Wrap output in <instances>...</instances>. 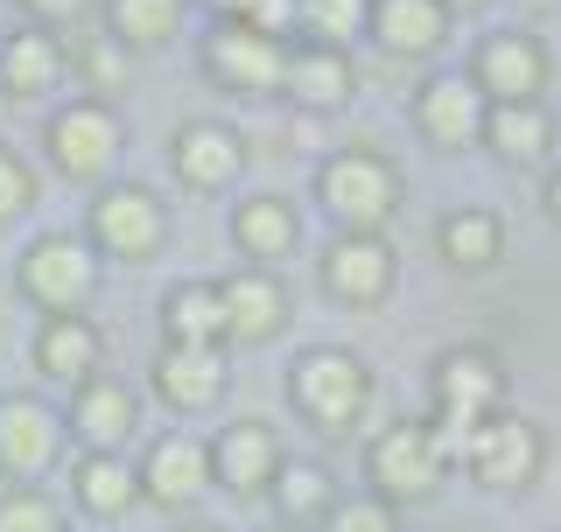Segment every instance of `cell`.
<instances>
[{"label": "cell", "instance_id": "obj_3", "mask_svg": "<svg viewBox=\"0 0 561 532\" xmlns=\"http://www.w3.org/2000/svg\"><path fill=\"white\" fill-rule=\"evenodd\" d=\"M105 259L92 239L78 232H35L14 259V288H22L43 315H84V301L99 294Z\"/></svg>", "mask_w": 561, "mask_h": 532}, {"label": "cell", "instance_id": "obj_1", "mask_svg": "<svg viewBox=\"0 0 561 532\" xmlns=\"http://www.w3.org/2000/svg\"><path fill=\"white\" fill-rule=\"evenodd\" d=\"M288 406H295V420H302L309 435L337 441V435L358 428L365 406H373V365H365L358 350H344V344L295 350V365H288Z\"/></svg>", "mask_w": 561, "mask_h": 532}, {"label": "cell", "instance_id": "obj_30", "mask_svg": "<svg viewBox=\"0 0 561 532\" xmlns=\"http://www.w3.org/2000/svg\"><path fill=\"white\" fill-rule=\"evenodd\" d=\"M484 140L505 154V162H540L548 140H554V127H548V113H540V99H526V105H491V113H484Z\"/></svg>", "mask_w": 561, "mask_h": 532}, {"label": "cell", "instance_id": "obj_35", "mask_svg": "<svg viewBox=\"0 0 561 532\" xmlns=\"http://www.w3.org/2000/svg\"><path fill=\"white\" fill-rule=\"evenodd\" d=\"M119 63H127V49H119L113 35H99V43H84V49H78V70H84V78H92V92H113Z\"/></svg>", "mask_w": 561, "mask_h": 532}, {"label": "cell", "instance_id": "obj_14", "mask_svg": "<svg viewBox=\"0 0 561 532\" xmlns=\"http://www.w3.org/2000/svg\"><path fill=\"white\" fill-rule=\"evenodd\" d=\"M456 455H463V470L478 476L484 490H526L534 470H540V428L519 420V414H499V420H484Z\"/></svg>", "mask_w": 561, "mask_h": 532}, {"label": "cell", "instance_id": "obj_8", "mask_svg": "<svg viewBox=\"0 0 561 532\" xmlns=\"http://www.w3.org/2000/svg\"><path fill=\"white\" fill-rule=\"evenodd\" d=\"M84 239L99 245V259H154L169 245V204L148 183H105L92 210H84Z\"/></svg>", "mask_w": 561, "mask_h": 532}, {"label": "cell", "instance_id": "obj_29", "mask_svg": "<svg viewBox=\"0 0 561 532\" xmlns=\"http://www.w3.org/2000/svg\"><path fill=\"white\" fill-rule=\"evenodd\" d=\"M435 253H443L449 266H463V274H484L491 259L505 253V224L491 218V210H449L443 224H435Z\"/></svg>", "mask_w": 561, "mask_h": 532}, {"label": "cell", "instance_id": "obj_33", "mask_svg": "<svg viewBox=\"0 0 561 532\" xmlns=\"http://www.w3.org/2000/svg\"><path fill=\"white\" fill-rule=\"evenodd\" d=\"M35 197H43V175H35L14 148H0V224H14V218H28Z\"/></svg>", "mask_w": 561, "mask_h": 532}, {"label": "cell", "instance_id": "obj_23", "mask_svg": "<svg viewBox=\"0 0 561 532\" xmlns=\"http://www.w3.org/2000/svg\"><path fill=\"white\" fill-rule=\"evenodd\" d=\"M484 92L470 78H428L414 92V127L435 140V148H463V140L484 134Z\"/></svg>", "mask_w": 561, "mask_h": 532}, {"label": "cell", "instance_id": "obj_7", "mask_svg": "<svg viewBox=\"0 0 561 532\" xmlns=\"http://www.w3.org/2000/svg\"><path fill=\"white\" fill-rule=\"evenodd\" d=\"M43 148H49V169H57L64 183H105L113 162H119V148H127V127H119L113 99H70V105L49 113Z\"/></svg>", "mask_w": 561, "mask_h": 532}, {"label": "cell", "instance_id": "obj_39", "mask_svg": "<svg viewBox=\"0 0 561 532\" xmlns=\"http://www.w3.org/2000/svg\"><path fill=\"white\" fill-rule=\"evenodd\" d=\"M175 532H218V525H175Z\"/></svg>", "mask_w": 561, "mask_h": 532}, {"label": "cell", "instance_id": "obj_15", "mask_svg": "<svg viewBox=\"0 0 561 532\" xmlns=\"http://www.w3.org/2000/svg\"><path fill=\"white\" fill-rule=\"evenodd\" d=\"M169 169L183 189H197V197H218V189L239 183L245 169V140L225 127V119H183L169 140Z\"/></svg>", "mask_w": 561, "mask_h": 532}, {"label": "cell", "instance_id": "obj_20", "mask_svg": "<svg viewBox=\"0 0 561 532\" xmlns=\"http://www.w3.org/2000/svg\"><path fill=\"white\" fill-rule=\"evenodd\" d=\"M70 505H78L84 519H99V525L127 519L140 505V470L127 455H113V449H78L70 455Z\"/></svg>", "mask_w": 561, "mask_h": 532}, {"label": "cell", "instance_id": "obj_2", "mask_svg": "<svg viewBox=\"0 0 561 532\" xmlns=\"http://www.w3.org/2000/svg\"><path fill=\"white\" fill-rule=\"evenodd\" d=\"M443 470H449V441L435 435V420H393V428L373 435L365 449V484H373L379 505H428L443 490Z\"/></svg>", "mask_w": 561, "mask_h": 532}, {"label": "cell", "instance_id": "obj_27", "mask_svg": "<svg viewBox=\"0 0 561 532\" xmlns=\"http://www.w3.org/2000/svg\"><path fill=\"white\" fill-rule=\"evenodd\" d=\"M267 498H274V511H280L288 532H316L330 511H337V476H330L323 463H280Z\"/></svg>", "mask_w": 561, "mask_h": 532}, {"label": "cell", "instance_id": "obj_12", "mask_svg": "<svg viewBox=\"0 0 561 532\" xmlns=\"http://www.w3.org/2000/svg\"><path fill=\"white\" fill-rule=\"evenodd\" d=\"M218 294H225V344H239V350L274 344L295 315V294L274 266H232V274L218 280Z\"/></svg>", "mask_w": 561, "mask_h": 532}, {"label": "cell", "instance_id": "obj_37", "mask_svg": "<svg viewBox=\"0 0 561 532\" xmlns=\"http://www.w3.org/2000/svg\"><path fill=\"white\" fill-rule=\"evenodd\" d=\"M548 210L561 218V169H554V183H548Z\"/></svg>", "mask_w": 561, "mask_h": 532}, {"label": "cell", "instance_id": "obj_9", "mask_svg": "<svg viewBox=\"0 0 561 532\" xmlns=\"http://www.w3.org/2000/svg\"><path fill=\"white\" fill-rule=\"evenodd\" d=\"M64 463V414L35 393H0V484H35Z\"/></svg>", "mask_w": 561, "mask_h": 532}, {"label": "cell", "instance_id": "obj_40", "mask_svg": "<svg viewBox=\"0 0 561 532\" xmlns=\"http://www.w3.org/2000/svg\"><path fill=\"white\" fill-rule=\"evenodd\" d=\"M0 113H8V99H0Z\"/></svg>", "mask_w": 561, "mask_h": 532}, {"label": "cell", "instance_id": "obj_19", "mask_svg": "<svg viewBox=\"0 0 561 532\" xmlns=\"http://www.w3.org/2000/svg\"><path fill=\"white\" fill-rule=\"evenodd\" d=\"M64 70H70V49H64L49 28H28V22H22V28L0 35V99H8V105L57 92Z\"/></svg>", "mask_w": 561, "mask_h": 532}, {"label": "cell", "instance_id": "obj_21", "mask_svg": "<svg viewBox=\"0 0 561 532\" xmlns=\"http://www.w3.org/2000/svg\"><path fill=\"white\" fill-rule=\"evenodd\" d=\"M358 92V63L351 49H330V43H295L288 49V78H280V99H295L302 113H337Z\"/></svg>", "mask_w": 561, "mask_h": 532}, {"label": "cell", "instance_id": "obj_28", "mask_svg": "<svg viewBox=\"0 0 561 532\" xmlns=\"http://www.w3.org/2000/svg\"><path fill=\"white\" fill-rule=\"evenodd\" d=\"M183 8H190V0H99L105 35H113L119 49H162V43H175Z\"/></svg>", "mask_w": 561, "mask_h": 532}, {"label": "cell", "instance_id": "obj_38", "mask_svg": "<svg viewBox=\"0 0 561 532\" xmlns=\"http://www.w3.org/2000/svg\"><path fill=\"white\" fill-rule=\"evenodd\" d=\"M443 8H484V0H443Z\"/></svg>", "mask_w": 561, "mask_h": 532}, {"label": "cell", "instance_id": "obj_13", "mask_svg": "<svg viewBox=\"0 0 561 532\" xmlns=\"http://www.w3.org/2000/svg\"><path fill=\"white\" fill-rule=\"evenodd\" d=\"M280 463H288V449L267 420H225L210 435V484L232 490V498H267Z\"/></svg>", "mask_w": 561, "mask_h": 532}, {"label": "cell", "instance_id": "obj_31", "mask_svg": "<svg viewBox=\"0 0 561 532\" xmlns=\"http://www.w3.org/2000/svg\"><path fill=\"white\" fill-rule=\"evenodd\" d=\"M373 28V0H302V35L330 49H351V35Z\"/></svg>", "mask_w": 561, "mask_h": 532}, {"label": "cell", "instance_id": "obj_5", "mask_svg": "<svg viewBox=\"0 0 561 532\" xmlns=\"http://www.w3.org/2000/svg\"><path fill=\"white\" fill-rule=\"evenodd\" d=\"M316 204L337 218V232H386L400 210V169L379 148H337L316 169Z\"/></svg>", "mask_w": 561, "mask_h": 532}, {"label": "cell", "instance_id": "obj_17", "mask_svg": "<svg viewBox=\"0 0 561 532\" xmlns=\"http://www.w3.org/2000/svg\"><path fill=\"white\" fill-rule=\"evenodd\" d=\"M64 428L78 435V449H113V455H127V441L140 435V393L127 379H84L78 393H70V414H64Z\"/></svg>", "mask_w": 561, "mask_h": 532}, {"label": "cell", "instance_id": "obj_34", "mask_svg": "<svg viewBox=\"0 0 561 532\" xmlns=\"http://www.w3.org/2000/svg\"><path fill=\"white\" fill-rule=\"evenodd\" d=\"M316 532H400V519H393V505H379L373 490H365V498H337V511Z\"/></svg>", "mask_w": 561, "mask_h": 532}, {"label": "cell", "instance_id": "obj_26", "mask_svg": "<svg viewBox=\"0 0 561 532\" xmlns=\"http://www.w3.org/2000/svg\"><path fill=\"white\" fill-rule=\"evenodd\" d=\"M162 344L225 350V294H218V280H175L162 294Z\"/></svg>", "mask_w": 561, "mask_h": 532}, {"label": "cell", "instance_id": "obj_22", "mask_svg": "<svg viewBox=\"0 0 561 532\" xmlns=\"http://www.w3.org/2000/svg\"><path fill=\"white\" fill-rule=\"evenodd\" d=\"M99 365H105V336L92 315H43V329H35V371L49 385L78 393L84 379H99Z\"/></svg>", "mask_w": 561, "mask_h": 532}, {"label": "cell", "instance_id": "obj_11", "mask_svg": "<svg viewBox=\"0 0 561 532\" xmlns=\"http://www.w3.org/2000/svg\"><path fill=\"white\" fill-rule=\"evenodd\" d=\"M393 245L379 232H337L323 245V259H316V280H323L330 301H344V309H379L386 294H393Z\"/></svg>", "mask_w": 561, "mask_h": 532}, {"label": "cell", "instance_id": "obj_6", "mask_svg": "<svg viewBox=\"0 0 561 532\" xmlns=\"http://www.w3.org/2000/svg\"><path fill=\"white\" fill-rule=\"evenodd\" d=\"M197 63H204V78L218 84V92H232V99H280V78H288V43L260 35L253 22L218 14V22L204 28V43H197Z\"/></svg>", "mask_w": 561, "mask_h": 532}, {"label": "cell", "instance_id": "obj_42", "mask_svg": "<svg viewBox=\"0 0 561 532\" xmlns=\"http://www.w3.org/2000/svg\"><path fill=\"white\" fill-rule=\"evenodd\" d=\"M540 8H548V0H540Z\"/></svg>", "mask_w": 561, "mask_h": 532}, {"label": "cell", "instance_id": "obj_36", "mask_svg": "<svg viewBox=\"0 0 561 532\" xmlns=\"http://www.w3.org/2000/svg\"><path fill=\"white\" fill-rule=\"evenodd\" d=\"M14 8L28 14V28H49V35H57V28H70V22H84L99 0H14Z\"/></svg>", "mask_w": 561, "mask_h": 532}, {"label": "cell", "instance_id": "obj_24", "mask_svg": "<svg viewBox=\"0 0 561 532\" xmlns=\"http://www.w3.org/2000/svg\"><path fill=\"white\" fill-rule=\"evenodd\" d=\"M232 245L245 253V266H274V259H288L295 245H302V218H295L288 197L260 189V197L232 204Z\"/></svg>", "mask_w": 561, "mask_h": 532}, {"label": "cell", "instance_id": "obj_4", "mask_svg": "<svg viewBox=\"0 0 561 532\" xmlns=\"http://www.w3.org/2000/svg\"><path fill=\"white\" fill-rule=\"evenodd\" d=\"M428 393H435V435H443L449 455H456L470 435L484 428V420L505 414V371H499V358H491V350L456 344V350H443V358H435Z\"/></svg>", "mask_w": 561, "mask_h": 532}, {"label": "cell", "instance_id": "obj_16", "mask_svg": "<svg viewBox=\"0 0 561 532\" xmlns=\"http://www.w3.org/2000/svg\"><path fill=\"white\" fill-rule=\"evenodd\" d=\"M148 385L154 400L169 406V414H210V406L225 400V385H232V371H225V350H197V344H162L148 365Z\"/></svg>", "mask_w": 561, "mask_h": 532}, {"label": "cell", "instance_id": "obj_18", "mask_svg": "<svg viewBox=\"0 0 561 532\" xmlns=\"http://www.w3.org/2000/svg\"><path fill=\"white\" fill-rule=\"evenodd\" d=\"M470 84L491 92V105H526L548 84V57H540L534 35L505 28V35H484L478 43V63H470Z\"/></svg>", "mask_w": 561, "mask_h": 532}, {"label": "cell", "instance_id": "obj_41", "mask_svg": "<svg viewBox=\"0 0 561 532\" xmlns=\"http://www.w3.org/2000/svg\"><path fill=\"white\" fill-rule=\"evenodd\" d=\"M274 532H288V525H274Z\"/></svg>", "mask_w": 561, "mask_h": 532}, {"label": "cell", "instance_id": "obj_32", "mask_svg": "<svg viewBox=\"0 0 561 532\" xmlns=\"http://www.w3.org/2000/svg\"><path fill=\"white\" fill-rule=\"evenodd\" d=\"M0 532H70V519L43 484H8L0 490Z\"/></svg>", "mask_w": 561, "mask_h": 532}, {"label": "cell", "instance_id": "obj_25", "mask_svg": "<svg viewBox=\"0 0 561 532\" xmlns=\"http://www.w3.org/2000/svg\"><path fill=\"white\" fill-rule=\"evenodd\" d=\"M386 57H428V49H443L449 35V8L443 0H373V28Z\"/></svg>", "mask_w": 561, "mask_h": 532}, {"label": "cell", "instance_id": "obj_10", "mask_svg": "<svg viewBox=\"0 0 561 532\" xmlns=\"http://www.w3.org/2000/svg\"><path fill=\"white\" fill-rule=\"evenodd\" d=\"M134 470H140V505H154V511H190L204 490H218L210 484V441L190 428L154 435Z\"/></svg>", "mask_w": 561, "mask_h": 532}]
</instances>
